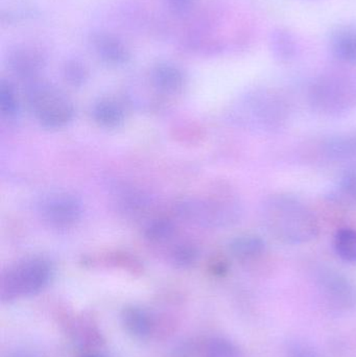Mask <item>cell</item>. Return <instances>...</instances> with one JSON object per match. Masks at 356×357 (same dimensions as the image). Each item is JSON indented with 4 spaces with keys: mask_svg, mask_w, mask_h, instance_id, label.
Here are the masks:
<instances>
[{
    "mask_svg": "<svg viewBox=\"0 0 356 357\" xmlns=\"http://www.w3.org/2000/svg\"><path fill=\"white\" fill-rule=\"evenodd\" d=\"M229 271V264L224 259H217L210 264V272L213 276L224 277Z\"/></svg>",
    "mask_w": 356,
    "mask_h": 357,
    "instance_id": "cell-27",
    "label": "cell"
},
{
    "mask_svg": "<svg viewBox=\"0 0 356 357\" xmlns=\"http://www.w3.org/2000/svg\"><path fill=\"white\" fill-rule=\"evenodd\" d=\"M26 98L31 112L46 129H61L75 116L72 102L50 86L33 85L27 91Z\"/></svg>",
    "mask_w": 356,
    "mask_h": 357,
    "instance_id": "cell-3",
    "label": "cell"
},
{
    "mask_svg": "<svg viewBox=\"0 0 356 357\" xmlns=\"http://www.w3.org/2000/svg\"><path fill=\"white\" fill-rule=\"evenodd\" d=\"M265 241L257 235L246 234L236 237L230 243V253L240 261H251L265 254Z\"/></svg>",
    "mask_w": 356,
    "mask_h": 357,
    "instance_id": "cell-11",
    "label": "cell"
},
{
    "mask_svg": "<svg viewBox=\"0 0 356 357\" xmlns=\"http://www.w3.org/2000/svg\"><path fill=\"white\" fill-rule=\"evenodd\" d=\"M19 110L18 98L15 93L14 88L10 83L2 82L0 85V111L2 116L12 119L16 116Z\"/></svg>",
    "mask_w": 356,
    "mask_h": 357,
    "instance_id": "cell-21",
    "label": "cell"
},
{
    "mask_svg": "<svg viewBox=\"0 0 356 357\" xmlns=\"http://www.w3.org/2000/svg\"><path fill=\"white\" fill-rule=\"evenodd\" d=\"M96 48L102 60L113 65H121L129 59L123 44L110 37H100L95 40Z\"/></svg>",
    "mask_w": 356,
    "mask_h": 357,
    "instance_id": "cell-16",
    "label": "cell"
},
{
    "mask_svg": "<svg viewBox=\"0 0 356 357\" xmlns=\"http://www.w3.org/2000/svg\"><path fill=\"white\" fill-rule=\"evenodd\" d=\"M79 357H106L98 351L84 352Z\"/></svg>",
    "mask_w": 356,
    "mask_h": 357,
    "instance_id": "cell-30",
    "label": "cell"
},
{
    "mask_svg": "<svg viewBox=\"0 0 356 357\" xmlns=\"http://www.w3.org/2000/svg\"><path fill=\"white\" fill-rule=\"evenodd\" d=\"M284 357H320L317 350L311 344L302 341H293L286 348Z\"/></svg>",
    "mask_w": 356,
    "mask_h": 357,
    "instance_id": "cell-22",
    "label": "cell"
},
{
    "mask_svg": "<svg viewBox=\"0 0 356 357\" xmlns=\"http://www.w3.org/2000/svg\"><path fill=\"white\" fill-rule=\"evenodd\" d=\"M42 218L56 229L72 227L82 215V204L73 195H56L42 203Z\"/></svg>",
    "mask_w": 356,
    "mask_h": 357,
    "instance_id": "cell-7",
    "label": "cell"
},
{
    "mask_svg": "<svg viewBox=\"0 0 356 357\" xmlns=\"http://www.w3.org/2000/svg\"><path fill=\"white\" fill-rule=\"evenodd\" d=\"M92 115L98 125L108 129L121 127L125 119L123 107L113 100H102L96 102Z\"/></svg>",
    "mask_w": 356,
    "mask_h": 357,
    "instance_id": "cell-13",
    "label": "cell"
},
{
    "mask_svg": "<svg viewBox=\"0 0 356 357\" xmlns=\"http://www.w3.org/2000/svg\"><path fill=\"white\" fill-rule=\"evenodd\" d=\"M67 333L77 347L85 352L96 351L104 344V337L96 323L87 316H73L65 319Z\"/></svg>",
    "mask_w": 356,
    "mask_h": 357,
    "instance_id": "cell-9",
    "label": "cell"
},
{
    "mask_svg": "<svg viewBox=\"0 0 356 357\" xmlns=\"http://www.w3.org/2000/svg\"><path fill=\"white\" fill-rule=\"evenodd\" d=\"M340 186L345 195L356 201V165L345 172L341 178Z\"/></svg>",
    "mask_w": 356,
    "mask_h": 357,
    "instance_id": "cell-24",
    "label": "cell"
},
{
    "mask_svg": "<svg viewBox=\"0 0 356 357\" xmlns=\"http://www.w3.org/2000/svg\"><path fill=\"white\" fill-rule=\"evenodd\" d=\"M13 67L16 73H18L21 77H31L33 73L37 71L38 63L35 62L31 56H17L15 58L14 62H13Z\"/></svg>",
    "mask_w": 356,
    "mask_h": 357,
    "instance_id": "cell-23",
    "label": "cell"
},
{
    "mask_svg": "<svg viewBox=\"0 0 356 357\" xmlns=\"http://www.w3.org/2000/svg\"><path fill=\"white\" fill-rule=\"evenodd\" d=\"M6 357H38L33 352L29 351V350H16V351L12 352L8 354Z\"/></svg>",
    "mask_w": 356,
    "mask_h": 357,
    "instance_id": "cell-29",
    "label": "cell"
},
{
    "mask_svg": "<svg viewBox=\"0 0 356 357\" xmlns=\"http://www.w3.org/2000/svg\"><path fill=\"white\" fill-rule=\"evenodd\" d=\"M202 357H242V354L230 340L213 337L203 342Z\"/></svg>",
    "mask_w": 356,
    "mask_h": 357,
    "instance_id": "cell-18",
    "label": "cell"
},
{
    "mask_svg": "<svg viewBox=\"0 0 356 357\" xmlns=\"http://www.w3.org/2000/svg\"><path fill=\"white\" fill-rule=\"evenodd\" d=\"M271 50L276 59L288 62L296 56V40L286 29H276L271 36Z\"/></svg>",
    "mask_w": 356,
    "mask_h": 357,
    "instance_id": "cell-15",
    "label": "cell"
},
{
    "mask_svg": "<svg viewBox=\"0 0 356 357\" xmlns=\"http://www.w3.org/2000/svg\"><path fill=\"white\" fill-rule=\"evenodd\" d=\"M261 220L268 232L288 245H303L317 237V216L300 199L292 195H274L263 202Z\"/></svg>",
    "mask_w": 356,
    "mask_h": 357,
    "instance_id": "cell-1",
    "label": "cell"
},
{
    "mask_svg": "<svg viewBox=\"0 0 356 357\" xmlns=\"http://www.w3.org/2000/svg\"><path fill=\"white\" fill-rule=\"evenodd\" d=\"M171 1V6L175 8L178 12H182V10H187L192 4V0H169Z\"/></svg>",
    "mask_w": 356,
    "mask_h": 357,
    "instance_id": "cell-28",
    "label": "cell"
},
{
    "mask_svg": "<svg viewBox=\"0 0 356 357\" xmlns=\"http://www.w3.org/2000/svg\"><path fill=\"white\" fill-rule=\"evenodd\" d=\"M171 257L176 268H190L198 260L199 250L192 243H181L173 249Z\"/></svg>",
    "mask_w": 356,
    "mask_h": 357,
    "instance_id": "cell-20",
    "label": "cell"
},
{
    "mask_svg": "<svg viewBox=\"0 0 356 357\" xmlns=\"http://www.w3.org/2000/svg\"><path fill=\"white\" fill-rule=\"evenodd\" d=\"M175 225L167 218H156L148 222L144 235L146 239L155 243H165L173 237Z\"/></svg>",
    "mask_w": 356,
    "mask_h": 357,
    "instance_id": "cell-19",
    "label": "cell"
},
{
    "mask_svg": "<svg viewBox=\"0 0 356 357\" xmlns=\"http://www.w3.org/2000/svg\"><path fill=\"white\" fill-rule=\"evenodd\" d=\"M332 48L339 60L348 64H356V27H342L334 33Z\"/></svg>",
    "mask_w": 356,
    "mask_h": 357,
    "instance_id": "cell-12",
    "label": "cell"
},
{
    "mask_svg": "<svg viewBox=\"0 0 356 357\" xmlns=\"http://www.w3.org/2000/svg\"><path fill=\"white\" fill-rule=\"evenodd\" d=\"M317 284L324 301L332 310L348 312L356 308V285L348 277L334 270H322Z\"/></svg>",
    "mask_w": 356,
    "mask_h": 357,
    "instance_id": "cell-5",
    "label": "cell"
},
{
    "mask_svg": "<svg viewBox=\"0 0 356 357\" xmlns=\"http://www.w3.org/2000/svg\"><path fill=\"white\" fill-rule=\"evenodd\" d=\"M334 250L341 259L349 264H356V230L341 229L334 241Z\"/></svg>",
    "mask_w": 356,
    "mask_h": 357,
    "instance_id": "cell-17",
    "label": "cell"
},
{
    "mask_svg": "<svg viewBox=\"0 0 356 357\" xmlns=\"http://www.w3.org/2000/svg\"><path fill=\"white\" fill-rule=\"evenodd\" d=\"M203 342L194 340L182 344L175 352L173 357H202Z\"/></svg>",
    "mask_w": 356,
    "mask_h": 357,
    "instance_id": "cell-26",
    "label": "cell"
},
{
    "mask_svg": "<svg viewBox=\"0 0 356 357\" xmlns=\"http://www.w3.org/2000/svg\"><path fill=\"white\" fill-rule=\"evenodd\" d=\"M121 324L125 333L138 341L157 340L159 329V314L142 306H125L121 312Z\"/></svg>",
    "mask_w": 356,
    "mask_h": 357,
    "instance_id": "cell-8",
    "label": "cell"
},
{
    "mask_svg": "<svg viewBox=\"0 0 356 357\" xmlns=\"http://www.w3.org/2000/svg\"><path fill=\"white\" fill-rule=\"evenodd\" d=\"M65 75L69 83L75 86H79L86 81L87 73L85 68L77 62L69 63L65 69Z\"/></svg>",
    "mask_w": 356,
    "mask_h": 357,
    "instance_id": "cell-25",
    "label": "cell"
},
{
    "mask_svg": "<svg viewBox=\"0 0 356 357\" xmlns=\"http://www.w3.org/2000/svg\"><path fill=\"white\" fill-rule=\"evenodd\" d=\"M246 113L251 125L261 130H274L288 119V107L276 94L259 92L247 102Z\"/></svg>",
    "mask_w": 356,
    "mask_h": 357,
    "instance_id": "cell-6",
    "label": "cell"
},
{
    "mask_svg": "<svg viewBox=\"0 0 356 357\" xmlns=\"http://www.w3.org/2000/svg\"><path fill=\"white\" fill-rule=\"evenodd\" d=\"M153 81L157 89L164 93L175 94L181 91L184 85V77L181 71L169 65H161L155 69Z\"/></svg>",
    "mask_w": 356,
    "mask_h": 357,
    "instance_id": "cell-14",
    "label": "cell"
},
{
    "mask_svg": "<svg viewBox=\"0 0 356 357\" xmlns=\"http://www.w3.org/2000/svg\"><path fill=\"white\" fill-rule=\"evenodd\" d=\"M353 91L350 86L336 77H323L311 88L309 98L313 106L325 114L344 112L353 102Z\"/></svg>",
    "mask_w": 356,
    "mask_h": 357,
    "instance_id": "cell-4",
    "label": "cell"
},
{
    "mask_svg": "<svg viewBox=\"0 0 356 357\" xmlns=\"http://www.w3.org/2000/svg\"><path fill=\"white\" fill-rule=\"evenodd\" d=\"M324 155L330 160L344 161L356 157V132L339 134L326 140Z\"/></svg>",
    "mask_w": 356,
    "mask_h": 357,
    "instance_id": "cell-10",
    "label": "cell"
},
{
    "mask_svg": "<svg viewBox=\"0 0 356 357\" xmlns=\"http://www.w3.org/2000/svg\"><path fill=\"white\" fill-rule=\"evenodd\" d=\"M52 277L49 261L41 257L26 258L2 274L0 298L2 303H12L21 298L41 293Z\"/></svg>",
    "mask_w": 356,
    "mask_h": 357,
    "instance_id": "cell-2",
    "label": "cell"
}]
</instances>
